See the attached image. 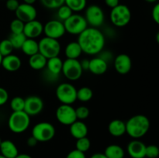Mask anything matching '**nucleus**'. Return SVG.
<instances>
[{
  "label": "nucleus",
  "instance_id": "f257e3e1",
  "mask_svg": "<svg viewBox=\"0 0 159 158\" xmlns=\"http://www.w3.org/2000/svg\"><path fill=\"white\" fill-rule=\"evenodd\" d=\"M77 42L82 52L88 55H96L103 50L105 37L98 28L87 27L78 37Z\"/></svg>",
  "mask_w": 159,
  "mask_h": 158
},
{
  "label": "nucleus",
  "instance_id": "f03ea898",
  "mask_svg": "<svg viewBox=\"0 0 159 158\" xmlns=\"http://www.w3.org/2000/svg\"><path fill=\"white\" fill-rule=\"evenodd\" d=\"M126 123V133L134 139H139L145 136L150 129V121L144 115H135Z\"/></svg>",
  "mask_w": 159,
  "mask_h": 158
},
{
  "label": "nucleus",
  "instance_id": "7ed1b4c3",
  "mask_svg": "<svg viewBox=\"0 0 159 158\" xmlns=\"http://www.w3.org/2000/svg\"><path fill=\"white\" fill-rule=\"evenodd\" d=\"M30 125V116L24 111L12 112L8 119V126L14 133H24Z\"/></svg>",
  "mask_w": 159,
  "mask_h": 158
},
{
  "label": "nucleus",
  "instance_id": "20e7f679",
  "mask_svg": "<svg viewBox=\"0 0 159 158\" xmlns=\"http://www.w3.org/2000/svg\"><path fill=\"white\" fill-rule=\"evenodd\" d=\"M110 21L116 27H124L129 24L131 20V12L128 6L119 4L110 12Z\"/></svg>",
  "mask_w": 159,
  "mask_h": 158
},
{
  "label": "nucleus",
  "instance_id": "39448f33",
  "mask_svg": "<svg viewBox=\"0 0 159 158\" xmlns=\"http://www.w3.org/2000/svg\"><path fill=\"white\" fill-rule=\"evenodd\" d=\"M55 127L53 124L48 122H40L36 124L32 129V136L37 142H48L55 136Z\"/></svg>",
  "mask_w": 159,
  "mask_h": 158
},
{
  "label": "nucleus",
  "instance_id": "423d86ee",
  "mask_svg": "<svg viewBox=\"0 0 159 158\" xmlns=\"http://www.w3.org/2000/svg\"><path fill=\"white\" fill-rule=\"evenodd\" d=\"M55 94L57 100L65 105H71L77 100V89L72 84L68 82L57 85Z\"/></svg>",
  "mask_w": 159,
  "mask_h": 158
},
{
  "label": "nucleus",
  "instance_id": "0eeeda50",
  "mask_svg": "<svg viewBox=\"0 0 159 158\" xmlns=\"http://www.w3.org/2000/svg\"><path fill=\"white\" fill-rule=\"evenodd\" d=\"M39 53L47 59L57 57L61 53L60 42L58 40L44 37L38 42Z\"/></svg>",
  "mask_w": 159,
  "mask_h": 158
},
{
  "label": "nucleus",
  "instance_id": "6e6552de",
  "mask_svg": "<svg viewBox=\"0 0 159 158\" xmlns=\"http://www.w3.org/2000/svg\"><path fill=\"white\" fill-rule=\"evenodd\" d=\"M63 23L65 31L72 35L79 36L88 27L85 17L80 14L73 13L69 18L64 21Z\"/></svg>",
  "mask_w": 159,
  "mask_h": 158
},
{
  "label": "nucleus",
  "instance_id": "1a4fd4ad",
  "mask_svg": "<svg viewBox=\"0 0 159 158\" xmlns=\"http://www.w3.org/2000/svg\"><path fill=\"white\" fill-rule=\"evenodd\" d=\"M82 72L83 70L78 59H66L63 61L61 73L69 81H75L80 79Z\"/></svg>",
  "mask_w": 159,
  "mask_h": 158
},
{
  "label": "nucleus",
  "instance_id": "9d476101",
  "mask_svg": "<svg viewBox=\"0 0 159 158\" xmlns=\"http://www.w3.org/2000/svg\"><path fill=\"white\" fill-rule=\"evenodd\" d=\"M85 19L87 24L91 27L98 28L102 26L105 20V15L102 8L97 5H91L86 8L85 12Z\"/></svg>",
  "mask_w": 159,
  "mask_h": 158
},
{
  "label": "nucleus",
  "instance_id": "9b49d317",
  "mask_svg": "<svg viewBox=\"0 0 159 158\" xmlns=\"http://www.w3.org/2000/svg\"><path fill=\"white\" fill-rule=\"evenodd\" d=\"M55 116L57 120L64 125H70L77 120L75 108H73L71 105L61 104L56 109Z\"/></svg>",
  "mask_w": 159,
  "mask_h": 158
},
{
  "label": "nucleus",
  "instance_id": "f8f14e48",
  "mask_svg": "<svg viewBox=\"0 0 159 158\" xmlns=\"http://www.w3.org/2000/svg\"><path fill=\"white\" fill-rule=\"evenodd\" d=\"M43 33L45 34V37L58 40L65 35L66 31L63 22L58 20H52L43 25Z\"/></svg>",
  "mask_w": 159,
  "mask_h": 158
},
{
  "label": "nucleus",
  "instance_id": "ddd939ff",
  "mask_svg": "<svg viewBox=\"0 0 159 158\" xmlns=\"http://www.w3.org/2000/svg\"><path fill=\"white\" fill-rule=\"evenodd\" d=\"M43 108V102L42 99L37 95H31L25 99L23 111L30 116L40 114Z\"/></svg>",
  "mask_w": 159,
  "mask_h": 158
},
{
  "label": "nucleus",
  "instance_id": "4468645a",
  "mask_svg": "<svg viewBox=\"0 0 159 158\" xmlns=\"http://www.w3.org/2000/svg\"><path fill=\"white\" fill-rule=\"evenodd\" d=\"M16 16L24 23L36 20L37 15V11L34 5H29L26 3L20 4L19 7L15 11Z\"/></svg>",
  "mask_w": 159,
  "mask_h": 158
},
{
  "label": "nucleus",
  "instance_id": "2eb2a0df",
  "mask_svg": "<svg viewBox=\"0 0 159 158\" xmlns=\"http://www.w3.org/2000/svg\"><path fill=\"white\" fill-rule=\"evenodd\" d=\"M114 68L116 72L120 74H128L132 68V60L130 57L126 54H120L115 57Z\"/></svg>",
  "mask_w": 159,
  "mask_h": 158
},
{
  "label": "nucleus",
  "instance_id": "dca6fc26",
  "mask_svg": "<svg viewBox=\"0 0 159 158\" xmlns=\"http://www.w3.org/2000/svg\"><path fill=\"white\" fill-rule=\"evenodd\" d=\"M43 32V25L37 20H32L24 24L23 34L26 38L36 39L40 37Z\"/></svg>",
  "mask_w": 159,
  "mask_h": 158
},
{
  "label": "nucleus",
  "instance_id": "f3484780",
  "mask_svg": "<svg viewBox=\"0 0 159 158\" xmlns=\"http://www.w3.org/2000/svg\"><path fill=\"white\" fill-rule=\"evenodd\" d=\"M146 145L139 139L130 141L127 147L128 154L131 158L145 157Z\"/></svg>",
  "mask_w": 159,
  "mask_h": 158
},
{
  "label": "nucleus",
  "instance_id": "a211bd4d",
  "mask_svg": "<svg viewBox=\"0 0 159 158\" xmlns=\"http://www.w3.org/2000/svg\"><path fill=\"white\" fill-rule=\"evenodd\" d=\"M108 69V63L101 58L100 57H96L89 60V71L95 75H102L105 74Z\"/></svg>",
  "mask_w": 159,
  "mask_h": 158
},
{
  "label": "nucleus",
  "instance_id": "6ab92c4d",
  "mask_svg": "<svg viewBox=\"0 0 159 158\" xmlns=\"http://www.w3.org/2000/svg\"><path fill=\"white\" fill-rule=\"evenodd\" d=\"M21 59L15 54H11L6 57H3L2 60L1 66L6 71H9V72H14V71H18L21 68Z\"/></svg>",
  "mask_w": 159,
  "mask_h": 158
},
{
  "label": "nucleus",
  "instance_id": "aec40b11",
  "mask_svg": "<svg viewBox=\"0 0 159 158\" xmlns=\"http://www.w3.org/2000/svg\"><path fill=\"white\" fill-rule=\"evenodd\" d=\"M69 126L70 134L75 139H80V138L87 136V135H88V127H87L86 124L82 121L77 119L75 122H73Z\"/></svg>",
  "mask_w": 159,
  "mask_h": 158
},
{
  "label": "nucleus",
  "instance_id": "412c9836",
  "mask_svg": "<svg viewBox=\"0 0 159 158\" xmlns=\"http://www.w3.org/2000/svg\"><path fill=\"white\" fill-rule=\"evenodd\" d=\"M1 155L6 158H15L19 154L18 148L12 141L9 139L2 141L0 144Z\"/></svg>",
  "mask_w": 159,
  "mask_h": 158
},
{
  "label": "nucleus",
  "instance_id": "4be33fe9",
  "mask_svg": "<svg viewBox=\"0 0 159 158\" xmlns=\"http://www.w3.org/2000/svg\"><path fill=\"white\" fill-rule=\"evenodd\" d=\"M108 131L114 137H120L126 133V123L120 119H113L109 123Z\"/></svg>",
  "mask_w": 159,
  "mask_h": 158
},
{
  "label": "nucleus",
  "instance_id": "5701e85b",
  "mask_svg": "<svg viewBox=\"0 0 159 158\" xmlns=\"http://www.w3.org/2000/svg\"><path fill=\"white\" fill-rule=\"evenodd\" d=\"M62 66H63V60L59 57V56L51 57L47 60V72L58 77L59 74L61 73Z\"/></svg>",
  "mask_w": 159,
  "mask_h": 158
},
{
  "label": "nucleus",
  "instance_id": "b1692460",
  "mask_svg": "<svg viewBox=\"0 0 159 158\" xmlns=\"http://www.w3.org/2000/svg\"><path fill=\"white\" fill-rule=\"evenodd\" d=\"M82 50L77 41H71L67 44L65 54L67 59H78L82 54Z\"/></svg>",
  "mask_w": 159,
  "mask_h": 158
},
{
  "label": "nucleus",
  "instance_id": "393cba45",
  "mask_svg": "<svg viewBox=\"0 0 159 158\" xmlns=\"http://www.w3.org/2000/svg\"><path fill=\"white\" fill-rule=\"evenodd\" d=\"M48 59L43 57L40 53L30 56L29 58V65L32 69L35 71H40L46 68Z\"/></svg>",
  "mask_w": 159,
  "mask_h": 158
},
{
  "label": "nucleus",
  "instance_id": "a878e982",
  "mask_svg": "<svg viewBox=\"0 0 159 158\" xmlns=\"http://www.w3.org/2000/svg\"><path fill=\"white\" fill-rule=\"evenodd\" d=\"M22 51L28 57L34 55L39 53L38 42L35 39L26 38L21 47Z\"/></svg>",
  "mask_w": 159,
  "mask_h": 158
},
{
  "label": "nucleus",
  "instance_id": "bb28decb",
  "mask_svg": "<svg viewBox=\"0 0 159 158\" xmlns=\"http://www.w3.org/2000/svg\"><path fill=\"white\" fill-rule=\"evenodd\" d=\"M104 154L107 158H124L125 152L120 146L111 144L105 149Z\"/></svg>",
  "mask_w": 159,
  "mask_h": 158
},
{
  "label": "nucleus",
  "instance_id": "cd10ccee",
  "mask_svg": "<svg viewBox=\"0 0 159 158\" xmlns=\"http://www.w3.org/2000/svg\"><path fill=\"white\" fill-rule=\"evenodd\" d=\"M65 4L69 7L73 12H79L85 9L87 0H65Z\"/></svg>",
  "mask_w": 159,
  "mask_h": 158
},
{
  "label": "nucleus",
  "instance_id": "c85d7f7f",
  "mask_svg": "<svg viewBox=\"0 0 159 158\" xmlns=\"http://www.w3.org/2000/svg\"><path fill=\"white\" fill-rule=\"evenodd\" d=\"M93 91L89 87H82L77 90V100L82 102H87L93 99Z\"/></svg>",
  "mask_w": 159,
  "mask_h": 158
},
{
  "label": "nucleus",
  "instance_id": "c756f323",
  "mask_svg": "<svg viewBox=\"0 0 159 158\" xmlns=\"http://www.w3.org/2000/svg\"><path fill=\"white\" fill-rule=\"evenodd\" d=\"M8 39L11 42L14 49L18 50L21 49L26 37L23 33H11Z\"/></svg>",
  "mask_w": 159,
  "mask_h": 158
},
{
  "label": "nucleus",
  "instance_id": "7c9ffc66",
  "mask_svg": "<svg viewBox=\"0 0 159 158\" xmlns=\"http://www.w3.org/2000/svg\"><path fill=\"white\" fill-rule=\"evenodd\" d=\"M90 147H91V141L87 136L80 138L76 140L75 149L82 153H85L88 151L90 149Z\"/></svg>",
  "mask_w": 159,
  "mask_h": 158
},
{
  "label": "nucleus",
  "instance_id": "2f4dec72",
  "mask_svg": "<svg viewBox=\"0 0 159 158\" xmlns=\"http://www.w3.org/2000/svg\"><path fill=\"white\" fill-rule=\"evenodd\" d=\"M25 105V99L20 96H16L10 101V108L12 112L23 111Z\"/></svg>",
  "mask_w": 159,
  "mask_h": 158
},
{
  "label": "nucleus",
  "instance_id": "473e14b6",
  "mask_svg": "<svg viewBox=\"0 0 159 158\" xmlns=\"http://www.w3.org/2000/svg\"><path fill=\"white\" fill-rule=\"evenodd\" d=\"M57 9V15L59 19L58 20H60L61 22L65 21L67 19L69 18L73 14V12L71 11V9L69 7H68L65 4L62 5L61 6H60Z\"/></svg>",
  "mask_w": 159,
  "mask_h": 158
},
{
  "label": "nucleus",
  "instance_id": "72a5a7b5",
  "mask_svg": "<svg viewBox=\"0 0 159 158\" xmlns=\"http://www.w3.org/2000/svg\"><path fill=\"white\" fill-rule=\"evenodd\" d=\"M13 50V46L9 39H5L0 42V54L2 57L11 54Z\"/></svg>",
  "mask_w": 159,
  "mask_h": 158
},
{
  "label": "nucleus",
  "instance_id": "f704fd0d",
  "mask_svg": "<svg viewBox=\"0 0 159 158\" xmlns=\"http://www.w3.org/2000/svg\"><path fill=\"white\" fill-rule=\"evenodd\" d=\"M24 24L25 23L21 20L16 18L10 23L11 33H22L24 29Z\"/></svg>",
  "mask_w": 159,
  "mask_h": 158
},
{
  "label": "nucleus",
  "instance_id": "c9c22d12",
  "mask_svg": "<svg viewBox=\"0 0 159 158\" xmlns=\"http://www.w3.org/2000/svg\"><path fill=\"white\" fill-rule=\"evenodd\" d=\"M43 6L49 9H57L65 4V0H40Z\"/></svg>",
  "mask_w": 159,
  "mask_h": 158
},
{
  "label": "nucleus",
  "instance_id": "e433bc0d",
  "mask_svg": "<svg viewBox=\"0 0 159 158\" xmlns=\"http://www.w3.org/2000/svg\"><path fill=\"white\" fill-rule=\"evenodd\" d=\"M89 109L88 107L85 106V105H81L75 108V115L78 120L82 121L84 119H86L89 116Z\"/></svg>",
  "mask_w": 159,
  "mask_h": 158
},
{
  "label": "nucleus",
  "instance_id": "4c0bfd02",
  "mask_svg": "<svg viewBox=\"0 0 159 158\" xmlns=\"http://www.w3.org/2000/svg\"><path fill=\"white\" fill-rule=\"evenodd\" d=\"M159 155V149L156 145L146 146L145 157L146 158H157Z\"/></svg>",
  "mask_w": 159,
  "mask_h": 158
},
{
  "label": "nucleus",
  "instance_id": "58836bf2",
  "mask_svg": "<svg viewBox=\"0 0 159 158\" xmlns=\"http://www.w3.org/2000/svg\"><path fill=\"white\" fill-rule=\"evenodd\" d=\"M9 100V93L4 88L0 87V106L4 105Z\"/></svg>",
  "mask_w": 159,
  "mask_h": 158
},
{
  "label": "nucleus",
  "instance_id": "ea45409f",
  "mask_svg": "<svg viewBox=\"0 0 159 158\" xmlns=\"http://www.w3.org/2000/svg\"><path fill=\"white\" fill-rule=\"evenodd\" d=\"M20 6V2L18 0H7L6 3V6L8 10L15 12L17 8Z\"/></svg>",
  "mask_w": 159,
  "mask_h": 158
},
{
  "label": "nucleus",
  "instance_id": "a19ab883",
  "mask_svg": "<svg viewBox=\"0 0 159 158\" xmlns=\"http://www.w3.org/2000/svg\"><path fill=\"white\" fill-rule=\"evenodd\" d=\"M66 158H86V156H85V153H82V152L75 149L68 153Z\"/></svg>",
  "mask_w": 159,
  "mask_h": 158
},
{
  "label": "nucleus",
  "instance_id": "79ce46f5",
  "mask_svg": "<svg viewBox=\"0 0 159 158\" xmlns=\"http://www.w3.org/2000/svg\"><path fill=\"white\" fill-rule=\"evenodd\" d=\"M152 16L154 21L155 22V23L159 24V4L158 3H157L156 5H155V6H154L153 9H152Z\"/></svg>",
  "mask_w": 159,
  "mask_h": 158
},
{
  "label": "nucleus",
  "instance_id": "37998d69",
  "mask_svg": "<svg viewBox=\"0 0 159 158\" xmlns=\"http://www.w3.org/2000/svg\"><path fill=\"white\" fill-rule=\"evenodd\" d=\"M99 54H102L100 56H99V57H100L101 58L103 59L105 61H107V63H108L109 60H112V58H113V56H112V54L110 52H109V51H101Z\"/></svg>",
  "mask_w": 159,
  "mask_h": 158
},
{
  "label": "nucleus",
  "instance_id": "c03bdc74",
  "mask_svg": "<svg viewBox=\"0 0 159 158\" xmlns=\"http://www.w3.org/2000/svg\"><path fill=\"white\" fill-rule=\"evenodd\" d=\"M105 3L108 7L113 9L120 4V0H105Z\"/></svg>",
  "mask_w": 159,
  "mask_h": 158
},
{
  "label": "nucleus",
  "instance_id": "a18cd8bd",
  "mask_svg": "<svg viewBox=\"0 0 159 158\" xmlns=\"http://www.w3.org/2000/svg\"><path fill=\"white\" fill-rule=\"evenodd\" d=\"M37 143H38V142H37V139H36L35 138H34V136H31L30 137L28 138L27 141H26V143H27V145L29 146V147H35V146L37 144Z\"/></svg>",
  "mask_w": 159,
  "mask_h": 158
},
{
  "label": "nucleus",
  "instance_id": "49530a36",
  "mask_svg": "<svg viewBox=\"0 0 159 158\" xmlns=\"http://www.w3.org/2000/svg\"><path fill=\"white\" fill-rule=\"evenodd\" d=\"M80 64L83 71L84 70H85V71H87V70H89V60H88V59H83V60H82V61H80Z\"/></svg>",
  "mask_w": 159,
  "mask_h": 158
},
{
  "label": "nucleus",
  "instance_id": "de8ad7c7",
  "mask_svg": "<svg viewBox=\"0 0 159 158\" xmlns=\"http://www.w3.org/2000/svg\"><path fill=\"white\" fill-rule=\"evenodd\" d=\"M90 158H107L105 156V154L102 153H96L94 154H93Z\"/></svg>",
  "mask_w": 159,
  "mask_h": 158
},
{
  "label": "nucleus",
  "instance_id": "09e8293b",
  "mask_svg": "<svg viewBox=\"0 0 159 158\" xmlns=\"http://www.w3.org/2000/svg\"><path fill=\"white\" fill-rule=\"evenodd\" d=\"M15 158H32V157H31L30 155L26 154V153H21V154H20V153H19V154L17 155Z\"/></svg>",
  "mask_w": 159,
  "mask_h": 158
},
{
  "label": "nucleus",
  "instance_id": "8fccbe9b",
  "mask_svg": "<svg viewBox=\"0 0 159 158\" xmlns=\"http://www.w3.org/2000/svg\"><path fill=\"white\" fill-rule=\"evenodd\" d=\"M37 0H23V3H26L29 5H34Z\"/></svg>",
  "mask_w": 159,
  "mask_h": 158
},
{
  "label": "nucleus",
  "instance_id": "3c124183",
  "mask_svg": "<svg viewBox=\"0 0 159 158\" xmlns=\"http://www.w3.org/2000/svg\"><path fill=\"white\" fill-rule=\"evenodd\" d=\"M144 1L147 2H148V3H155V2H156L158 0H144Z\"/></svg>",
  "mask_w": 159,
  "mask_h": 158
},
{
  "label": "nucleus",
  "instance_id": "603ef678",
  "mask_svg": "<svg viewBox=\"0 0 159 158\" xmlns=\"http://www.w3.org/2000/svg\"><path fill=\"white\" fill-rule=\"evenodd\" d=\"M2 56L1 55V54H0V66H1V64H2Z\"/></svg>",
  "mask_w": 159,
  "mask_h": 158
},
{
  "label": "nucleus",
  "instance_id": "864d4df0",
  "mask_svg": "<svg viewBox=\"0 0 159 158\" xmlns=\"http://www.w3.org/2000/svg\"><path fill=\"white\" fill-rule=\"evenodd\" d=\"M0 158H6V157H5V156H3L2 155H1V154H0Z\"/></svg>",
  "mask_w": 159,
  "mask_h": 158
},
{
  "label": "nucleus",
  "instance_id": "5fc2aeb1",
  "mask_svg": "<svg viewBox=\"0 0 159 158\" xmlns=\"http://www.w3.org/2000/svg\"><path fill=\"white\" fill-rule=\"evenodd\" d=\"M2 139H1V138H0V144H1V143H2Z\"/></svg>",
  "mask_w": 159,
  "mask_h": 158
},
{
  "label": "nucleus",
  "instance_id": "6e6d98bb",
  "mask_svg": "<svg viewBox=\"0 0 159 158\" xmlns=\"http://www.w3.org/2000/svg\"><path fill=\"white\" fill-rule=\"evenodd\" d=\"M143 158H146V157H143Z\"/></svg>",
  "mask_w": 159,
  "mask_h": 158
}]
</instances>
